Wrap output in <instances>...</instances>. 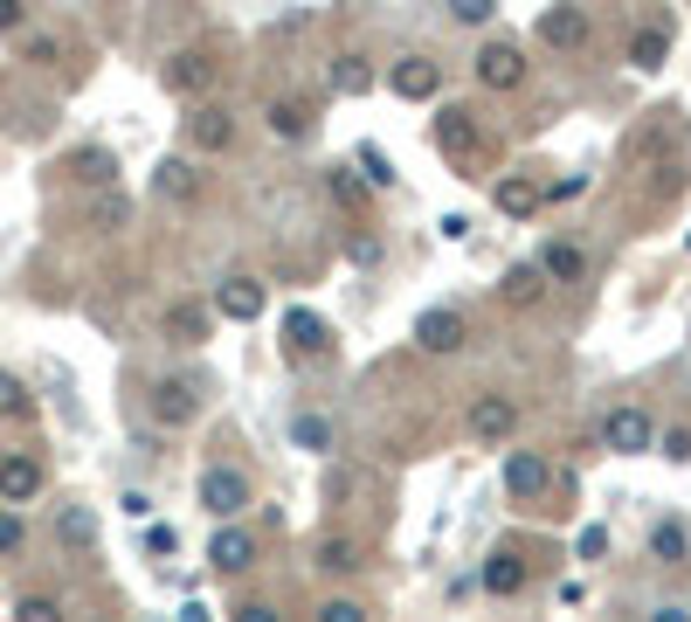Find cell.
<instances>
[{
  "instance_id": "1",
  "label": "cell",
  "mask_w": 691,
  "mask_h": 622,
  "mask_svg": "<svg viewBox=\"0 0 691 622\" xmlns=\"http://www.w3.org/2000/svg\"><path fill=\"white\" fill-rule=\"evenodd\" d=\"M436 146H443V160H456V167H477V160H484V132H477V111H464V104H450V111L436 118Z\"/></svg>"
},
{
  "instance_id": "2",
  "label": "cell",
  "mask_w": 691,
  "mask_h": 622,
  "mask_svg": "<svg viewBox=\"0 0 691 622\" xmlns=\"http://www.w3.org/2000/svg\"><path fill=\"white\" fill-rule=\"evenodd\" d=\"M602 443L608 450H623V457H636V450H650L657 443V422H650V408H608L602 415Z\"/></svg>"
},
{
  "instance_id": "3",
  "label": "cell",
  "mask_w": 691,
  "mask_h": 622,
  "mask_svg": "<svg viewBox=\"0 0 691 622\" xmlns=\"http://www.w3.org/2000/svg\"><path fill=\"white\" fill-rule=\"evenodd\" d=\"M201 505H208L215 518H236L249 505V478L236 471V463H208V471H201Z\"/></svg>"
},
{
  "instance_id": "4",
  "label": "cell",
  "mask_w": 691,
  "mask_h": 622,
  "mask_svg": "<svg viewBox=\"0 0 691 622\" xmlns=\"http://www.w3.org/2000/svg\"><path fill=\"white\" fill-rule=\"evenodd\" d=\"M42 484H48V471L29 457V450H14V457H0V505H29V498H42Z\"/></svg>"
},
{
  "instance_id": "5",
  "label": "cell",
  "mask_w": 691,
  "mask_h": 622,
  "mask_svg": "<svg viewBox=\"0 0 691 622\" xmlns=\"http://www.w3.org/2000/svg\"><path fill=\"white\" fill-rule=\"evenodd\" d=\"M519 76H526V56H519V42H484L477 49V84L484 90H519Z\"/></svg>"
},
{
  "instance_id": "6",
  "label": "cell",
  "mask_w": 691,
  "mask_h": 622,
  "mask_svg": "<svg viewBox=\"0 0 691 622\" xmlns=\"http://www.w3.org/2000/svg\"><path fill=\"white\" fill-rule=\"evenodd\" d=\"M464 429L477 436V443H505V436L519 429V408H511V395H477L471 415H464Z\"/></svg>"
},
{
  "instance_id": "7",
  "label": "cell",
  "mask_w": 691,
  "mask_h": 622,
  "mask_svg": "<svg viewBox=\"0 0 691 622\" xmlns=\"http://www.w3.org/2000/svg\"><path fill=\"white\" fill-rule=\"evenodd\" d=\"M284 353H298V360H325L332 353V325L318 319V311H284Z\"/></svg>"
},
{
  "instance_id": "8",
  "label": "cell",
  "mask_w": 691,
  "mask_h": 622,
  "mask_svg": "<svg viewBox=\"0 0 691 622\" xmlns=\"http://www.w3.org/2000/svg\"><path fill=\"white\" fill-rule=\"evenodd\" d=\"M415 346L422 353H456V346H464V319H456L450 304H429L415 319Z\"/></svg>"
},
{
  "instance_id": "9",
  "label": "cell",
  "mask_w": 691,
  "mask_h": 622,
  "mask_svg": "<svg viewBox=\"0 0 691 622\" xmlns=\"http://www.w3.org/2000/svg\"><path fill=\"white\" fill-rule=\"evenodd\" d=\"M215 311H222V319H236V325L263 319V283H256V277H228V283H215Z\"/></svg>"
},
{
  "instance_id": "10",
  "label": "cell",
  "mask_w": 691,
  "mask_h": 622,
  "mask_svg": "<svg viewBox=\"0 0 691 622\" xmlns=\"http://www.w3.org/2000/svg\"><path fill=\"white\" fill-rule=\"evenodd\" d=\"M208 84H215V56H208V49H187V56L166 63V90L173 97H201Z\"/></svg>"
},
{
  "instance_id": "11",
  "label": "cell",
  "mask_w": 691,
  "mask_h": 622,
  "mask_svg": "<svg viewBox=\"0 0 691 622\" xmlns=\"http://www.w3.org/2000/svg\"><path fill=\"white\" fill-rule=\"evenodd\" d=\"M505 491H511V498H547V491H553V471H547V457L519 450V457L505 463Z\"/></svg>"
},
{
  "instance_id": "12",
  "label": "cell",
  "mask_w": 691,
  "mask_h": 622,
  "mask_svg": "<svg viewBox=\"0 0 691 622\" xmlns=\"http://www.w3.org/2000/svg\"><path fill=\"white\" fill-rule=\"evenodd\" d=\"M187 139H194V152H228L236 146V118L215 111V104H201V111L187 118Z\"/></svg>"
},
{
  "instance_id": "13",
  "label": "cell",
  "mask_w": 691,
  "mask_h": 622,
  "mask_svg": "<svg viewBox=\"0 0 691 622\" xmlns=\"http://www.w3.org/2000/svg\"><path fill=\"white\" fill-rule=\"evenodd\" d=\"M388 84H395V97H408V104H422V97H436L443 90V69L436 63H429V56H408L395 76H388Z\"/></svg>"
},
{
  "instance_id": "14",
  "label": "cell",
  "mask_w": 691,
  "mask_h": 622,
  "mask_svg": "<svg viewBox=\"0 0 691 622\" xmlns=\"http://www.w3.org/2000/svg\"><path fill=\"white\" fill-rule=\"evenodd\" d=\"M256 560V539L249 533H236V526H222L215 539H208V567L215 575H242V567Z\"/></svg>"
},
{
  "instance_id": "15",
  "label": "cell",
  "mask_w": 691,
  "mask_h": 622,
  "mask_svg": "<svg viewBox=\"0 0 691 622\" xmlns=\"http://www.w3.org/2000/svg\"><path fill=\"white\" fill-rule=\"evenodd\" d=\"M540 270H547V283H581V277H587V249L560 236V243L540 249Z\"/></svg>"
},
{
  "instance_id": "16",
  "label": "cell",
  "mask_w": 691,
  "mask_h": 622,
  "mask_svg": "<svg viewBox=\"0 0 691 622\" xmlns=\"http://www.w3.org/2000/svg\"><path fill=\"white\" fill-rule=\"evenodd\" d=\"M540 42L547 49H581L587 42V14L581 8H547L540 14Z\"/></svg>"
},
{
  "instance_id": "17",
  "label": "cell",
  "mask_w": 691,
  "mask_h": 622,
  "mask_svg": "<svg viewBox=\"0 0 691 622\" xmlns=\"http://www.w3.org/2000/svg\"><path fill=\"white\" fill-rule=\"evenodd\" d=\"M152 415H160L166 429L194 422V387H187V380H160V387H152Z\"/></svg>"
},
{
  "instance_id": "18",
  "label": "cell",
  "mask_w": 691,
  "mask_h": 622,
  "mask_svg": "<svg viewBox=\"0 0 691 622\" xmlns=\"http://www.w3.org/2000/svg\"><path fill=\"white\" fill-rule=\"evenodd\" d=\"M540 291H547V270H540V264H511V270L498 277V298H505V304H540Z\"/></svg>"
},
{
  "instance_id": "19",
  "label": "cell",
  "mask_w": 691,
  "mask_h": 622,
  "mask_svg": "<svg viewBox=\"0 0 691 622\" xmlns=\"http://www.w3.org/2000/svg\"><path fill=\"white\" fill-rule=\"evenodd\" d=\"M484 588H492V594H519L526 588V560L511 547H498L492 560H484Z\"/></svg>"
},
{
  "instance_id": "20",
  "label": "cell",
  "mask_w": 691,
  "mask_h": 622,
  "mask_svg": "<svg viewBox=\"0 0 691 622\" xmlns=\"http://www.w3.org/2000/svg\"><path fill=\"white\" fill-rule=\"evenodd\" d=\"M505 215H540V201H547V187H532L526 173H511V180H498V194H492Z\"/></svg>"
},
{
  "instance_id": "21",
  "label": "cell",
  "mask_w": 691,
  "mask_h": 622,
  "mask_svg": "<svg viewBox=\"0 0 691 622\" xmlns=\"http://www.w3.org/2000/svg\"><path fill=\"white\" fill-rule=\"evenodd\" d=\"M663 56H671V35H663V21H650V29L629 35V63H636V69H663Z\"/></svg>"
},
{
  "instance_id": "22",
  "label": "cell",
  "mask_w": 691,
  "mask_h": 622,
  "mask_svg": "<svg viewBox=\"0 0 691 622\" xmlns=\"http://www.w3.org/2000/svg\"><path fill=\"white\" fill-rule=\"evenodd\" d=\"M69 173L84 180V187H105V180L118 173V160H111L105 146H84V152H69Z\"/></svg>"
},
{
  "instance_id": "23",
  "label": "cell",
  "mask_w": 691,
  "mask_h": 622,
  "mask_svg": "<svg viewBox=\"0 0 691 622\" xmlns=\"http://www.w3.org/2000/svg\"><path fill=\"white\" fill-rule=\"evenodd\" d=\"M152 187H160L166 201H194V194H201V173H194L187 160H166V167H160V180H152Z\"/></svg>"
},
{
  "instance_id": "24",
  "label": "cell",
  "mask_w": 691,
  "mask_h": 622,
  "mask_svg": "<svg viewBox=\"0 0 691 622\" xmlns=\"http://www.w3.org/2000/svg\"><path fill=\"white\" fill-rule=\"evenodd\" d=\"M304 125H312V111H304V104L270 97V132H277V139H304Z\"/></svg>"
},
{
  "instance_id": "25",
  "label": "cell",
  "mask_w": 691,
  "mask_h": 622,
  "mask_svg": "<svg viewBox=\"0 0 691 622\" xmlns=\"http://www.w3.org/2000/svg\"><path fill=\"white\" fill-rule=\"evenodd\" d=\"M291 443L298 450H332V422L325 415H291Z\"/></svg>"
},
{
  "instance_id": "26",
  "label": "cell",
  "mask_w": 691,
  "mask_h": 622,
  "mask_svg": "<svg viewBox=\"0 0 691 622\" xmlns=\"http://www.w3.org/2000/svg\"><path fill=\"white\" fill-rule=\"evenodd\" d=\"M318 567H325V575H346V567H360V547L332 533V539H318Z\"/></svg>"
},
{
  "instance_id": "27",
  "label": "cell",
  "mask_w": 691,
  "mask_h": 622,
  "mask_svg": "<svg viewBox=\"0 0 691 622\" xmlns=\"http://www.w3.org/2000/svg\"><path fill=\"white\" fill-rule=\"evenodd\" d=\"M684 547H691V539H684V526H678V518H657L650 554H657V560H684Z\"/></svg>"
},
{
  "instance_id": "28",
  "label": "cell",
  "mask_w": 691,
  "mask_h": 622,
  "mask_svg": "<svg viewBox=\"0 0 691 622\" xmlns=\"http://www.w3.org/2000/svg\"><path fill=\"white\" fill-rule=\"evenodd\" d=\"M374 84V76H367V63L360 56H339V63H332V90H346V97H360Z\"/></svg>"
},
{
  "instance_id": "29",
  "label": "cell",
  "mask_w": 691,
  "mask_h": 622,
  "mask_svg": "<svg viewBox=\"0 0 691 622\" xmlns=\"http://www.w3.org/2000/svg\"><path fill=\"white\" fill-rule=\"evenodd\" d=\"M14 622H63V602H56V594H21Z\"/></svg>"
},
{
  "instance_id": "30",
  "label": "cell",
  "mask_w": 691,
  "mask_h": 622,
  "mask_svg": "<svg viewBox=\"0 0 691 622\" xmlns=\"http://www.w3.org/2000/svg\"><path fill=\"white\" fill-rule=\"evenodd\" d=\"M166 325H173V340H201V332H208V311H201V304H173Z\"/></svg>"
},
{
  "instance_id": "31",
  "label": "cell",
  "mask_w": 691,
  "mask_h": 622,
  "mask_svg": "<svg viewBox=\"0 0 691 622\" xmlns=\"http://www.w3.org/2000/svg\"><path fill=\"white\" fill-rule=\"evenodd\" d=\"M56 533L69 539V547H90V539H97V526H90V512H76V505H69L63 518H56Z\"/></svg>"
},
{
  "instance_id": "32",
  "label": "cell",
  "mask_w": 691,
  "mask_h": 622,
  "mask_svg": "<svg viewBox=\"0 0 691 622\" xmlns=\"http://www.w3.org/2000/svg\"><path fill=\"white\" fill-rule=\"evenodd\" d=\"M360 167H367L374 187H395V167H388V152H380V146H360Z\"/></svg>"
},
{
  "instance_id": "33",
  "label": "cell",
  "mask_w": 691,
  "mask_h": 622,
  "mask_svg": "<svg viewBox=\"0 0 691 622\" xmlns=\"http://www.w3.org/2000/svg\"><path fill=\"white\" fill-rule=\"evenodd\" d=\"M21 539H29L21 512H8V505H0V554H21Z\"/></svg>"
},
{
  "instance_id": "34",
  "label": "cell",
  "mask_w": 691,
  "mask_h": 622,
  "mask_svg": "<svg viewBox=\"0 0 691 622\" xmlns=\"http://www.w3.org/2000/svg\"><path fill=\"white\" fill-rule=\"evenodd\" d=\"M0 415H29V387L14 374H0Z\"/></svg>"
},
{
  "instance_id": "35",
  "label": "cell",
  "mask_w": 691,
  "mask_h": 622,
  "mask_svg": "<svg viewBox=\"0 0 691 622\" xmlns=\"http://www.w3.org/2000/svg\"><path fill=\"white\" fill-rule=\"evenodd\" d=\"M318 622H374V615H367L360 602H346V594H339V602H325V609H318Z\"/></svg>"
},
{
  "instance_id": "36",
  "label": "cell",
  "mask_w": 691,
  "mask_h": 622,
  "mask_svg": "<svg viewBox=\"0 0 691 622\" xmlns=\"http://www.w3.org/2000/svg\"><path fill=\"white\" fill-rule=\"evenodd\" d=\"M574 547H581V560H602V554H608V533H602V526H581Z\"/></svg>"
},
{
  "instance_id": "37",
  "label": "cell",
  "mask_w": 691,
  "mask_h": 622,
  "mask_svg": "<svg viewBox=\"0 0 691 622\" xmlns=\"http://www.w3.org/2000/svg\"><path fill=\"white\" fill-rule=\"evenodd\" d=\"M450 14H456V21H471V29H484V21H492V0H456Z\"/></svg>"
},
{
  "instance_id": "38",
  "label": "cell",
  "mask_w": 691,
  "mask_h": 622,
  "mask_svg": "<svg viewBox=\"0 0 691 622\" xmlns=\"http://www.w3.org/2000/svg\"><path fill=\"white\" fill-rule=\"evenodd\" d=\"M663 457L684 463V457H691V429H671V436H663Z\"/></svg>"
},
{
  "instance_id": "39",
  "label": "cell",
  "mask_w": 691,
  "mask_h": 622,
  "mask_svg": "<svg viewBox=\"0 0 691 622\" xmlns=\"http://www.w3.org/2000/svg\"><path fill=\"white\" fill-rule=\"evenodd\" d=\"M236 622H277V609H270V602H242Z\"/></svg>"
},
{
  "instance_id": "40",
  "label": "cell",
  "mask_w": 691,
  "mask_h": 622,
  "mask_svg": "<svg viewBox=\"0 0 691 622\" xmlns=\"http://www.w3.org/2000/svg\"><path fill=\"white\" fill-rule=\"evenodd\" d=\"M21 21H29V8H21V0H0V29H21Z\"/></svg>"
},
{
  "instance_id": "41",
  "label": "cell",
  "mask_w": 691,
  "mask_h": 622,
  "mask_svg": "<svg viewBox=\"0 0 691 622\" xmlns=\"http://www.w3.org/2000/svg\"><path fill=\"white\" fill-rule=\"evenodd\" d=\"M650 622H691V609H684V602H663V609H657Z\"/></svg>"
}]
</instances>
